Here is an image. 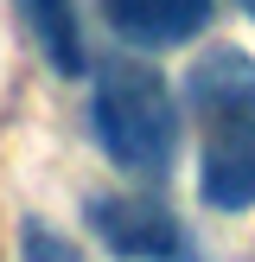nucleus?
Here are the masks:
<instances>
[{
  "instance_id": "obj_1",
  "label": "nucleus",
  "mask_w": 255,
  "mask_h": 262,
  "mask_svg": "<svg viewBox=\"0 0 255 262\" xmlns=\"http://www.w3.org/2000/svg\"><path fill=\"white\" fill-rule=\"evenodd\" d=\"M185 109L198 115V192L211 211L255 205V58L217 45L191 64Z\"/></svg>"
},
{
  "instance_id": "obj_2",
  "label": "nucleus",
  "mask_w": 255,
  "mask_h": 262,
  "mask_svg": "<svg viewBox=\"0 0 255 262\" xmlns=\"http://www.w3.org/2000/svg\"><path fill=\"white\" fill-rule=\"evenodd\" d=\"M89 122H96V141L121 173L160 179L172 173L178 160V102L166 90L160 71L147 64H102L96 90H89Z\"/></svg>"
},
{
  "instance_id": "obj_3",
  "label": "nucleus",
  "mask_w": 255,
  "mask_h": 262,
  "mask_svg": "<svg viewBox=\"0 0 255 262\" xmlns=\"http://www.w3.org/2000/svg\"><path fill=\"white\" fill-rule=\"evenodd\" d=\"M89 230L121 262H191L185 224H178L166 205L134 199V192H96V199H89Z\"/></svg>"
},
{
  "instance_id": "obj_4",
  "label": "nucleus",
  "mask_w": 255,
  "mask_h": 262,
  "mask_svg": "<svg viewBox=\"0 0 255 262\" xmlns=\"http://www.w3.org/2000/svg\"><path fill=\"white\" fill-rule=\"evenodd\" d=\"M217 0H102V19L140 51H172L211 26Z\"/></svg>"
},
{
  "instance_id": "obj_5",
  "label": "nucleus",
  "mask_w": 255,
  "mask_h": 262,
  "mask_svg": "<svg viewBox=\"0 0 255 262\" xmlns=\"http://www.w3.org/2000/svg\"><path fill=\"white\" fill-rule=\"evenodd\" d=\"M26 26H32L38 51L51 58L58 77H83V26H76V7L70 0H19Z\"/></svg>"
},
{
  "instance_id": "obj_6",
  "label": "nucleus",
  "mask_w": 255,
  "mask_h": 262,
  "mask_svg": "<svg viewBox=\"0 0 255 262\" xmlns=\"http://www.w3.org/2000/svg\"><path fill=\"white\" fill-rule=\"evenodd\" d=\"M19 262H83V250H76L70 237H58L51 224L26 217V230H19Z\"/></svg>"
},
{
  "instance_id": "obj_7",
  "label": "nucleus",
  "mask_w": 255,
  "mask_h": 262,
  "mask_svg": "<svg viewBox=\"0 0 255 262\" xmlns=\"http://www.w3.org/2000/svg\"><path fill=\"white\" fill-rule=\"evenodd\" d=\"M242 13H249V19H255V0H242Z\"/></svg>"
}]
</instances>
